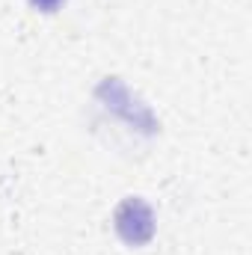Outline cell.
I'll return each instance as SVG.
<instances>
[{
  "label": "cell",
  "mask_w": 252,
  "mask_h": 255,
  "mask_svg": "<svg viewBox=\"0 0 252 255\" xmlns=\"http://www.w3.org/2000/svg\"><path fill=\"white\" fill-rule=\"evenodd\" d=\"M33 3H36V6H42L45 12H54V9H57L63 0H33Z\"/></svg>",
  "instance_id": "2"
},
{
  "label": "cell",
  "mask_w": 252,
  "mask_h": 255,
  "mask_svg": "<svg viewBox=\"0 0 252 255\" xmlns=\"http://www.w3.org/2000/svg\"><path fill=\"white\" fill-rule=\"evenodd\" d=\"M116 232L125 238L127 244H133V247L145 244L154 235L151 208L142 199H127V202H122L119 211H116Z\"/></svg>",
  "instance_id": "1"
}]
</instances>
